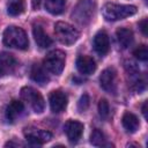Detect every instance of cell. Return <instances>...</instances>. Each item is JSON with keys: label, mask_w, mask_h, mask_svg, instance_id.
I'll use <instances>...</instances> for the list:
<instances>
[{"label": "cell", "mask_w": 148, "mask_h": 148, "mask_svg": "<svg viewBox=\"0 0 148 148\" xmlns=\"http://www.w3.org/2000/svg\"><path fill=\"white\" fill-rule=\"evenodd\" d=\"M49 101H50L51 110L54 113H59V112L64 111L67 106V96L65 92H62L60 90H53L50 94Z\"/></svg>", "instance_id": "obj_10"}, {"label": "cell", "mask_w": 148, "mask_h": 148, "mask_svg": "<svg viewBox=\"0 0 148 148\" xmlns=\"http://www.w3.org/2000/svg\"><path fill=\"white\" fill-rule=\"evenodd\" d=\"M30 76L31 79L39 83V84H45L49 82V75L44 66H40L39 64H34L31 69H30Z\"/></svg>", "instance_id": "obj_16"}, {"label": "cell", "mask_w": 148, "mask_h": 148, "mask_svg": "<svg viewBox=\"0 0 148 148\" xmlns=\"http://www.w3.org/2000/svg\"><path fill=\"white\" fill-rule=\"evenodd\" d=\"M90 143L96 146V147H104V146H113L112 143H109L106 141V138L104 135V133L102 131H99L98 128H95L91 134H90Z\"/></svg>", "instance_id": "obj_20"}, {"label": "cell", "mask_w": 148, "mask_h": 148, "mask_svg": "<svg viewBox=\"0 0 148 148\" xmlns=\"http://www.w3.org/2000/svg\"><path fill=\"white\" fill-rule=\"evenodd\" d=\"M3 43L9 47L18 50H25L29 45L25 31L15 25H10L3 31Z\"/></svg>", "instance_id": "obj_3"}, {"label": "cell", "mask_w": 148, "mask_h": 148, "mask_svg": "<svg viewBox=\"0 0 148 148\" xmlns=\"http://www.w3.org/2000/svg\"><path fill=\"white\" fill-rule=\"evenodd\" d=\"M136 13V7L132 5H119L108 2L102 8L103 17L106 21H118L132 16Z\"/></svg>", "instance_id": "obj_2"}, {"label": "cell", "mask_w": 148, "mask_h": 148, "mask_svg": "<svg viewBox=\"0 0 148 148\" xmlns=\"http://www.w3.org/2000/svg\"><path fill=\"white\" fill-rule=\"evenodd\" d=\"M64 130H65V133H66V136H67L68 141L72 142V143H76L82 136L83 124L77 121V120L69 119V120L66 121V124L64 126Z\"/></svg>", "instance_id": "obj_9"}, {"label": "cell", "mask_w": 148, "mask_h": 148, "mask_svg": "<svg viewBox=\"0 0 148 148\" xmlns=\"http://www.w3.org/2000/svg\"><path fill=\"white\" fill-rule=\"evenodd\" d=\"M25 9L24 0H13L7 6V13L10 16H17L21 15Z\"/></svg>", "instance_id": "obj_21"}, {"label": "cell", "mask_w": 148, "mask_h": 148, "mask_svg": "<svg viewBox=\"0 0 148 148\" xmlns=\"http://www.w3.org/2000/svg\"><path fill=\"white\" fill-rule=\"evenodd\" d=\"M76 68L83 75H90L96 71V62L89 56H80L76 59Z\"/></svg>", "instance_id": "obj_13"}, {"label": "cell", "mask_w": 148, "mask_h": 148, "mask_svg": "<svg viewBox=\"0 0 148 148\" xmlns=\"http://www.w3.org/2000/svg\"><path fill=\"white\" fill-rule=\"evenodd\" d=\"M17 66V61L13 54L8 52L0 53V76L12 74Z\"/></svg>", "instance_id": "obj_11"}, {"label": "cell", "mask_w": 148, "mask_h": 148, "mask_svg": "<svg viewBox=\"0 0 148 148\" xmlns=\"http://www.w3.org/2000/svg\"><path fill=\"white\" fill-rule=\"evenodd\" d=\"M21 97L23 98L24 102L29 104V106L36 112V113H42L45 109V102L42 96V94L34 89L32 87H23L21 89Z\"/></svg>", "instance_id": "obj_6"}, {"label": "cell", "mask_w": 148, "mask_h": 148, "mask_svg": "<svg viewBox=\"0 0 148 148\" xmlns=\"http://www.w3.org/2000/svg\"><path fill=\"white\" fill-rule=\"evenodd\" d=\"M66 0H45V9L52 15H59L64 12Z\"/></svg>", "instance_id": "obj_19"}, {"label": "cell", "mask_w": 148, "mask_h": 148, "mask_svg": "<svg viewBox=\"0 0 148 148\" xmlns=\"http://www.w3.org/2000/svg\"><path fill=\"white\" fill-rule=\"evenodd\" d=\"M23 113H24V105L21 101H17V99L12 101L6 109V118L10 123H14Z\"/></svg>", "instance_id": "obj_14"}, {"label": "cell", "mask_w": 148, "mask_h": 148, "mask_svg": "<svg viewBox=\"0 0 148 148\" xmlns=\"http://www.w3.org/2000/svg\"><path fill=\"white\" fill-rule=\"evenodd\" d=\"M133 54L136 59L141 60V61H146L148 59V50H147V46L145 44L142 45H139L134 51H133Z\"/></svg>", "instance_id": "obj_22"}, {"label": "cell", "mask_w": 148, "mask_h": 148, "mask_svg": "<svg viewBox=\"0 0 148 148\" xmlns=\"http://www.w3.org/2000/svg\"><path fill=\"white\" fill-rule=\"evenodd\" d=\"M40 2H42V0H31V6H32V8H34V9H39Z\"/></svg>", "instance_id": "obj_26"}, {"label": "cell", "mask_w": 148, "mask_h": 148, "mask_svg": "<svg viewBox=\"0 0 148 148\" xmlns=\"http://www.w3.org/2000/svg\"><path fill=\"white\" fill-rule=\"evenodd\" d=\"M54 35L57 39L65 45L74 44L80 37V32L72 24L62 21H59L54 24Z\"/></svg>", "instance_id": "obj_4"}, {"label": "cell", "mask_w": 148, "mask_h": 148, "mask_svg": "<svg viewBox=\"0 0 148 148\" xmlns=\"http://www.w3.org/2000/svg\"><path fill=\"white\" fill-rule=\"evenodd\" d=\"M121 123H123L124 128L130 133L136 132V130L140 127V123H139L138 117L132 112H125L123 118H121Z\"/></svg>", "instance_id": "obj_18"}, {"label": "cell", "mask_w": 148, "mask_h": 148, "mask_svg": "<svg viewBox=\"0 0 148 148\" xmlns=\"http://www.w3.org/2000/svg\"><path fill=\"white\" fill-rule=\"evenodd\" d=\"M139 28H140V30H141V32L145 35V36H147V28H148V20L147 18H143V20H141L140 22H139Z\"/></svg>", "instance_id": "obj_25"}, {"label": "cell", "mask_w": 148, "mask_h": 148, "mask_svg": "<svg viewBox=\"0 0 148 148\" xmlns=\"http://www.w3.org/2000/svg\"><path fill=\"white\" fill-rule=\"evenodd\" d=\"M32 34H34V38L37 43V45L42 49H46L49 46H51L52 44V39L44 32L43 28L40 25H34L32 28Z\"/></svg>", "instance_id": "obj_15"}, {"label": "cell", "mask_w": 148, "mask_h": 148, "mask_svg": "<svg viewBox=\"0 0 148 148\" xmlns=\"http://www.w3.org/2000/svg\"><path fill=\"white\" fill-rule=\"evenodd\" d=\"M94 49L99 56H105L110 50L109 36L105 31H98L94 37Z\"/></svg>", "instance_id": "obj_12"}, {"label": "cell", "mask_w": 148, "mask_h": 148, "mask_svg": "<svg viewBox=\"0 0 148 148\" xmlns=\"http://www.w3.org/2000/svg\"><path fill=\"white\" fill-rule=\"evenodd\" d=\"M142 113H143L145 118L147 119V118H148V116H147V101L143 102V104H142Z\"/></svg>", "instance_id": "obj_27"}, {"label": "cell", "mask_w": 148, "mask_h": 148, "mask_svg": "<svg viewBox=\"0 0 148 148\" xmlns=\"http://www.w3.org/2000/svg\"><path fill=\"white\" fill-rule=\"evenodd\" d=\"M65 61L66 54L60 50H54L46 54L43 60V66L47 72L59 75L65 67Z\"/></svg>", "instance_id": "obj_5"}, {"label": "cell", "mask_w": 148, "mask_h": 148, "mask_svg": "<svg viewBox=\"0 0 148 148\" xmlns=\"http://www.w3.org/2000/svg\"><path fill=\"white\" fill-rule=\"evenodd\" d=\"M98 113L103 119H108L110 116V105L106 99H101L98 103Z\"/></svg>", "instance_id": "obj_23"}, {"label": "cell", "mask_w": 148, "mask_h": 148, "mask_svg": "<svg viewBox=\"0 0 148 148\" xmlns=\"http://www.w3.org/2000/svg\"><path fill=\"white\" fill-rule=\"evenodd\" d=\"M116 35H117V39H118L119 44L121 45V47L127 49L133 44L134 35H133V31L130 30L128 28H119L117 30Z\"/></svg>", "instance_id": "obj_17"}, {"label": "cell", "mask_w": 148, "mask_h": 148, "mask_svg": "<svg viewBox=\"0 0 148 148\" xmlns=\"http://www.w3.org/2000/svg\"><path fill=\"white\" fill-rule=\"evenodd\" d=\"M96 10L95 0H79L74 6L71 17L81 25H87L91 22Z\"/></svg>", "instance_id": "obj_1"}, {"label": "cell", "mask_w": 148, "mask_h": 148, "mask_svg": "<svg viewBox=\"0 0 148 148\" xmlns=\"http://www.w3.org/2000/svg\"><path fill=\"white\" fill-rule=\"evenodd\" d=\"M23 134L31 145H44L52 139L51 132L37 127H27L24 128Z\"/></svg>", "instance_id": "obj_7"}, {"label": "cell", "mask_w": 148, "mask_h": 148, "mask_svg": "<svg viewBox=\"0 0 148 148\" xmlns=\"http://www.w3.org/2000/svg\"><path fill=\"white\" fill-rule=\"evenodd\" d=\"M99 84L103 90L110 94H114L117 89V74L113 68H106L99 76Z\"/></svg>", "instance_id": "obj_8"}, {"label": "cell", "mask_w": 148, "mask_h": 148, "mask_svg": "<svg viewBox=\"0 0 148 148\" xmlns=\"http://www.w3.org/2000/svg\"><path fill=\"white\" fill-rule=\"evenodd\" d=\"M89 105H90V98L87 94H83L77 102V110L80 112H83L89 108Z\"/></svg>", "instance_id": "obj_24"}]
</instances>
